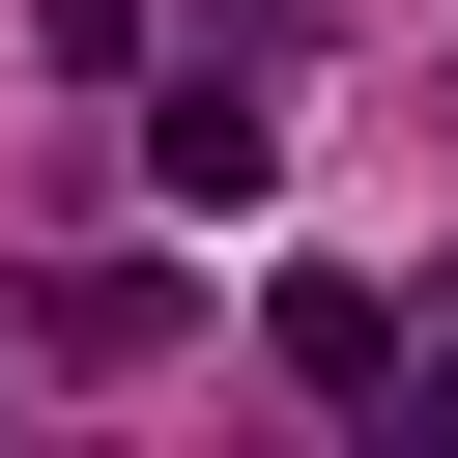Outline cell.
Returning <instances> with one entry per match:
<instances>
[{"label":"cell","mask_w":458,"mask_h":458,"mask_svg":"<svg viewBox=\"0 0 458 458\" xmlns=\"http://www.w3.org/2000/svg\"><path fill=\"white\" fill-rule=\"evenodd\" d=\"M29 344H57V372H143V344H172V258H57Z\"/></svg>","instance_id":"2"},{"label":"cell","mask_w":458,"mask_h":458,"mask_svg":"<svg viewBox=\"0 0 458 458\" xmlns=\"http://www.w3.org/2000/svg\"><path fill=\"white\" fill-rule=\"evenodd\" d=\"M143 172H172V200H258V172H286V114H258V57H200V86L143 114Z\"/></svg>","instance_id":"1"},{"label":"cell","mask_w":458,"mask_h":458,"mask_svg":"<svg viewBox=\"0 0 458 458\" xmlns=\"http://www.w3.org/2000/svg\"><path fill=\"white\" fill-rule=\"evenodd\" d=\"M258 344H286V372H315V401H401V286H344V258H315V286H286V315H258Z\"/></svg>","instance_id":"3"}]
</instances>
